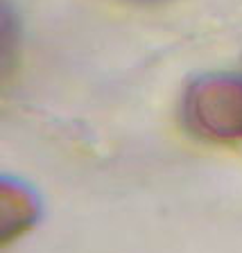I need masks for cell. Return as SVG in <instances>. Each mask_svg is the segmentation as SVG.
<instances>
[{
  "label": "cell",
  "mask_w": 242,
  "mask_h": 253,
  "mask_svg": "<svg viewBox=\"0 0 242 253\" xmlns=\"http://www.w3.org/2000/svg\"><path fill=\"white\" fill-rule=\"evenodd\" d=\"M0 211H2L0 233H2V244H7L37 221L41 206H39L37 195L25 183L5 176L0 183Z\"/></svg>",
  "instance_id": "2"
},
{
  "label": "cell",
  "mask_w": 242,
  "mask_h": 253,
  "mask_svg": "<svg viewBox=\"0 0 242 253\" xmlns=\"http://www.w3.org/2000/svg\"><path fill=\"white\" fill-rule=\"evenodd\" d=\"M184 116L190 129L208 140H242V77L197 79L186 93Z\"/></svg>",
  "instance_id": "1"
}]
</instances>
